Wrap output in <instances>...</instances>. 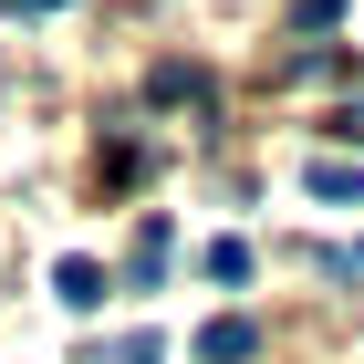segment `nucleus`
Wrapping results in <instances>:
<instances>
[{"instance_id": "7", "label": "nucleus", "mask_w": 364, "mask_h": 364, "mask_svg": "<svg viewBox=\"0 0 364 364\" xmlns=\"http://www.w3.org/2000/svg\"><path fill=\"white\" fill-rule=\"evenodd\" d=\"M343 136H354V146H364V105H343Z\"/></svg>"}, {"instance_id": "6", "label": "nucleus", "mask_w": 364, "mask_h": 364, "mask_svg": "<svg viewBox=\"0 0 364 364\" xmlns=\"http://www.w3.org/2000/svg\"><path fill=\"white\" fill-rule=\"evenodd\" d=\"M114 364H167V343H156V333H125V343H114Z\"/></svg>"}, {"instance_id": "4", "label": "nucleus", "mask_w": 364, "mask_h": 364, "mask_svg": "<svg viewBox=\"0 0 364 364\" xmlns=\"http://www.w3.org/2000/svg\"><path fill=\"white\" fill-rule=\"evenodd\" d=\"M53 291H63L73 312H94V302H105V271H94V260H63V271H53Z\"/></svg>"}, {"instance_id": "5", "label": "nucleus", "mask_w": 364, "mask_h": 364, "mask_svg": "<svg viewBox=\"0 0 364 364\" xmlns=\"http://www.w3.org/2000/svg\"><path fill=\"white\" fill-rule=\"evenodd\" d=\"M208 281H250V250L240 240H208Z\"/></svg>"}, {"instance_id": "1", "label": "nucleus", "mask_w": 364, "mask_h": 364, "mask_svg": "<svg viewBox=\"0 0 364 364\" xmlns=\"http://www.w3.org/2000/svg\"><path fill=\"white\" fill-rule=\"evenodd\" d=\"M250 354H260V323H240V312H219L198 333V364H250Z\"/></svg>"}, {"instance_id": "9", "label": "nucleus", "mask_w": 364, "mask_h": 364, "mask_svg": "<svg viewBox=\"0 0 364 364\" xmlns=\"http://www.w3.org/2000/svg\"><path fill=\"white\" fill-rule=\"evenodd\" d=\"M354 260H364V240H354Z\"/></svg>"}, {"instance_id": "2", "label": "nucleus", "mask_w": 364, "mask_h": 364, "mask_svg": "<svg viewBox=\"0 0 364 364\" xmlns=\"http://www.w3.org/2000/svg\"><path fill=\"white\" fill-rule=\"evenodd\" d=\"M302 188H312V198H333V208H343V198L364 208V156H312V167H302Z\"/></svg>"}, {"instance_id": "8", "label": "nucleus", "mask_w": 364, "mask_h": 364, "mask_svg": "<svg viewBox=\"0 0 364 364\" xmlns=\"http://www.w3.org/2000/svg\"><path fill=\"white\" fill-rule=\"evenodd\" d=\"M21 11H73V0H21Z\"/></svg>"}, {"instance_id": "3", "label": "nucleus", "mask_w": 364, "mask_h": 364, "mask_svg": "<svg viewBox=\"0 0 364 364\" xmlns=\"http://www.w3.org/2000/svg\"><path fill=\"white\" fill-rule=\"evenodd\" d=\"M125 281H136V291H156V281H167V219H146V229H136V260H125Z\"/></svg>"}]
</instances>
